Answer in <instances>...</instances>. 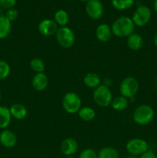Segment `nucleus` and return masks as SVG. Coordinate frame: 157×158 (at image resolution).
<instances>
[{"label":"nucleus","instance_id":"1","mask_svg":"<svg viewBox=\"0 0 157 158\" xmlns=\"http://www.w3.org/2000/svg\"><path fill=\"white\" fill-rule=\"evenodd\" d=\"M135 24L131 18L128 16H121L112 23L111 29L114 35L119 38H126L134 33Z\"/></svg>","mask_w":157,"mask_h":158},{"label":"nucleus","instance_id":"2","mask_svg":"<svg viewBox=\"0 0 157 158\" xmlns=\"http://www.w3.org/2000/svg\"><path fill=\"white\" fill-rule=\"evenodd\" d=\"M155 112L153 108L147 104H142L137 106L133 112L132 118L136 124L146 126L153 120Z\"/></svg>","mask_w":157,"mask_h":158},{"label":"nucleus","instance_id":"3","mask_svg":"<svg viewBox=\"0 0 157 158\" xmlns=\"http://www.w3.org/2000/svg\"><path fill=\"white\" fill-rule=\"evenodd\" d=\"M94 102L100 107H107L112 103V94L109 87L101 84L95 88L92 94Z\"/></svg>","mask_w":157,"mask_h":158},{"label":"nucleus","instance_id":"4","mask_svg":"<svg viewBox=\"0 0 157 158\" xmlns=\"http://www.w3.org/2000/svg\"><path fill=\"white\" fill-rule=\"evenodd\" d=\"M62 104L66 113L74 114L78 113L82 107V100L76 93L69 92L65 94L62 97Z\"/></svg>","mask_w":157,"mask_h":158},{"label":"nucleus","instance_id":"5","mask_svg":"<svg viewBox=\"0 0 157 158\" xmlns=\"http://www.w3.org/2000/svg\"><path fill=\"white\" fill-rule=\"evenodd\" d=\"M139 83L136 78L133 77H127L122 80L119 85V93L121 96L127 99L133 98L138 93Z\"/></svg>","mask_w":157,"mask_h":158},{"label":"nucleus","instance_id":"6","mask_svg":"<svg viewBox=\"0 0 157 158\" xmlns=\"http://www.w3.org/2000/svg\"><path fill=\"white\" fill-rule=\"evenodd\" d=\"M57 43L59 46L65 49H69L75 42V35L73 30L68 26H62L58 28L55 33Z\"/></svg>","mask_w":157,"mask_h":158},{"label":"nucleus","instance_id":"7","mask_svg":"<svg viewBox=\"0 0 157 158\" xmlns=\"http://www.w3.org/2000/svg\"><path fill=\"white\" fill-rule=\"evenodd\" d=\"M126 151L133 156H141L149 151V144L141 138L131 139L126 143Z\"/></svg>","mask_w":157,"mask_h":158},{"label":"nucleus","instance_id":"8","mask_svg":"<svg viewBox=\"0 0 157 158\" xmlns=\"http://www.w3.org/2000/svg\"><path fill=\"white\" fill-rule=\"evenodd\" d=\"M152 15L150 9L146 6H139L134 12L132 19L135 26L143 27L149 22Z\"/></svg>","mask_w":157,"mask_h":158},{"label":"nucleus","instance_id":"9","mask_svg":"<svg viewBox=\"0 0 157 158\" xmlns=\"http://www.w3.org/2000/svg\"><path fill=\"white\" fill-rule=\"evenodd\" d=\"M86 12L89 18L92 19H99L104 13L103 5L99 0H89L86 2Z\"/></svg>","mask_w":157,"mask_h":158},{"label":"nucleus","instance_id":"10","mask_svg":"<svg viewBox=\"0 0 157 158\" xmlns=\"http://www.w3.org/2000/svg\"><path fill=\"white\" fill-rule=\"evenodd\" d=\"M58 25L52 19H46L39 23L38 30L44 36H52L56 33L58 30Z\"/></svg>","mask_w":157,"mask_h":158},{"label":"nucleus","instance_id":"11","mask_svg":"<svg viewBox=\"0 0 157 158\" xmlns=\"http://www.w3.org/2000/svg\"><path fill=\"white\" fill-rule=\"evenodd\" d=\"M78 149V143L75 139L69 137L62 140L60 145V150L64 155L71 157L77 152Z\"/></svg>","mask_w":157,"mask_h":158},{"label":"nucleus","instance_id":"12","mask_svg":"<svg viewBox=\"0 0 157 158\" xmlns=\"http://www.w3.org/2000/svg\"><path fill=\"white\" fill-rule=\"evenodd\" d=\"M0 143L6 148H12L17 143V137L10 130H3L0 133Z\"/></svg>","mask_w":157,"mask_h":158},{"label":"nucleus","instance_id":"13","mask_svg":"<svg viewBox=\"0 0 157 158\" xmlns=\"http://www.w3.org/2000/svg\"><path fill=\"white\" fill-rule=\"evenodd\" d=\"M49 85V78L47 75L43 73H35L32 80V86L36 91H43Z\"/></svg>","mask_w":157,"mask_h":158},{"label":"nucleus","instance_id":"14","mask_svg":"<svg viewBox=\"0 0 157 158\" xmlns=\"http://www.w3.org/2000/svg\"><path fill=\"white\" fill-rule=\"evenodd\" d=\"M112 29L108 24L103 23L97 26L95 29V36L97 40L103 43H106L112 37Z\"/></svg>","mask_w":157,"mask_h":158},{"label":"nucleus","instance_id":"15","mask_svg":"<svg viewBox=\"0 0 157 158\" xmlns=\"http://www.w3.org/2000/svg\"><path fill=\"white\" fill-rule=\"evenodd\" d=\"M144 44V41L141 35L138 33H132L127 37V46L131 50L138 51L142 49Z\"/></svg>","mask_w":157,"mask_h":158},{"label":"nucleus","instance_id":"16","mask_svg":"<svg viewBox=\"0 0 157 158\" xmlns=\"http://www.w3.org/2000/svg\"><path fill=\"white\" fill-rule=\"evenodd\" d=\"M11 116L16 120H23L27 116V109L21 103H14L9 108Z\"/></svg>","mask_w":157,"mask_h":158},{"label":"nucleus","instance_id":"17","mask_svg":"<svg viewBox=\"0 0 157 158\" xmlns=\"http://www.w3.org/2000/svg\"><path fill=\"white\" fill-rule=\"evenodd\" d=\"M85 86L90 89H95L101 85V78L95 73H89L83 78Z\"/></svg>","mask_w":157,"mask_h":158},{"label":"nucleus","instance_id":"18","mask_svg":"<svg viewBox=\"0 0 157 158\" xmlns=\"http://www.w3.org/2000/svg\"><path fill=\"white\" fill-rule=\"evenodd\" d=\"M11 22L5 16V15H0V40L7 38L11 33Z\"/></svg>","mask_w":157,"mask_h":158},{"label":"nucleus","instance_id":"19","mask_svg":"<svg viewBox=\"0 0 157 158\" xmlns=\"http://www.w3.org/2000/svg\"><path fill=\"white\" fill-rule=\"evenodd\" d=\"M12 119L9 108L0 106V129H6L9 126Z\"/></svg>","mask_w":157,"mask_h":158},{"label":"nucleus","instance_id":"20","mask_svg":"<svg viewBox=\"0 0 157 158\" xmlns=\"http://www.w3.org/2000/svg\"><path fill=\"white\" fill-rule=\"evenodd\" d=\"M78 117L81 120L83 121L89 122L92 121L94 118L95 117V111L94 109L89 106H84V107H81L78 112Z\"/></svg>","mask_w":157,"mask_h":158},{"label":"nucleus","instance_id":"21","mask_svg":"<svg viewBox=\"0 0 157 158\" xmlns=\"http://www.w3.org/2000/svg\"><path fill=\"white\" fill-rule=\"evenodd\" d=\"M69 15H68L67 12L63 9H59V10L56 11L54 15V21L58 26H60V27L66 26L67 23H69Z\"/></svg>","mask_w":157,"mask_h":158},{"label":"nucleus","instance_id":"22","mask_svg":"<svg viewBox=\"0 0 157 158\" xmlns=\"http://www.w3.org/2000/svg\"><path fill=\"white\" fill-rule=\"evenodd\" d=\"M128 105H129V100L123 96H119L115 97L112 101V108L116 111L124 110L127 108Z\"/></svg>","mask_w":157,"mask_h":158},{"label":"nucleus","instance_id":"23","mask_svg":"<svg viewBox=\"0 0 157 158\" xmlns=\"http://www.w3.org/2000/svg\"><path fill=\"white\" fill-rule=\"evenodd\" d=\"M98 158H119V153L115 148L106 147L99 151Z\"/></svg>","mask_w":157,"mask_h":158},{"label":"nucleus","instance_id":"24","mask_svg":"<svg viewBox=\"0 0 157 158\" xmlns=\"http://www.w3.org/2000/svg\"><path fill=\"white\" fill-rule=\"evenodd\" d=\"M134 0H112V5L117 10H126L133 6Z\"/></svg>","mask_w":157,"mask_h":158},{"label":"nucleus","instance_id":"25","mask_svg":"<svg viewBox=\"0 0 157 158\" xmlns=\"http://www.w3.org/2000/svg\"><path fill=\"white\" fill-rule=\"evenodd\" d=\"M30 67L35 73H43L45 71V63L40 58H33L30 61Z\"/></svg>","mask_w":157,"mask_h":158},{"label":"nucleus","instance_id":"26","mask_svg":"<svg viewBox=\"0 0 157 158\" xmlns=\"http://www.w3.org/2000/svg\"><path fill=\"white\" fill-rule=\"evenodd\" d=\"M10 72L11 67L9 63L4 60H0V80L7 78Z\"/></svg>","mask_w":157,"mask_h":158},{"label":"nucleus","instance_id":"27","mask_svg":"<svg viewBox=\"0 0 157 158\" xmlns=\"http://www.w3.org/2000/svg\"><path fill=\"white\" fill-rule=\"evenodd\" d=\"M78 158H98V154L94 150L87 148L80 153Z\"/></svg>","mask_w":157,"mask_h":158},{"label":"nucleus","instance_id":"28","mask_svg":"<svg viewBox=\"0 0 157 158\" xmlns=\"http://www.w3.org/2000/svg\"><path fill=\"white\" fill-rule=\"evenodd\" d=\"M5 16L10 22L15 21L18 18V12L16 9H14V8H12V9H9L6 10V13H5Z\"/></svg>","mask_w":157,"mask_h":158},{"label":"nucleus","instance_id":"29","mask_svg":"<svg viewBox=\"0 0 157 158\" xmlns=\"http://www.w3.org/2000/svg\"><path fill=\"white\" fill-rule=\"evenodd\" d=\"M15 4H16V0H0V6L3 9H12L14 8Z\"/></svg>","mask_w":157,"mask_h":158},{"label":"nucleus","instance_id":"30","mask_svg":"<svg viewBox=\"0 0 157 158\" xmlns=\"http://www.w3.org/2000/svg\"><path fill=\"white\" fill-rule=\"evenodd\" d=\"M140 158H157V156L152 151H148L147 152L140 156Z\"/></svg>","mask_w":157,"mask_h":158},{"label":"nucleus","instance_id":"31","mask_svg":"<svg viewBox=\"0 0 157 158\" xmlns=\"http://www.w3.org/2000/svg\"><path fill=\"white\" fill-rule=\"evenodd\" d=\"M153 43L154 45H155V47L157 48V32L155 34V35H154L153 37Z\"/></svg>","mask_w":157,"mask_h":158},{"label":"nucleus","instance_id":"32","mask_svg":"<svg viewBox=\"0 0 157 158\" xmlns=\"http://www.w3.org/2000/svg\"><path fill=\"white\" fill-rule=\"evenodd\" d=\"M153 8H154V10H155V12L157 13V0H154Z\"/></svg>","mask_w":157,"mask_h":158},{"label":"nucleus","instance_id":"33","mask_svg":"<svg viewBox=\"0 0 157 158\" xmlns=\"http://www.w3.org/2000/svg\"><path fill=\"white\" fill-rule=\"evenodd\" d=\"M154 88L157 91V77L155 79V81H154Z\"/></svg>","mask_w":157,"mask_h":158},{"label":"nucleus","instance_id":"34","mask_svg":"<svg viewBox=\"0 0 157 158\" xmlns=\"http://www.w3.org/2000/svg\"><path fill=\"white\" fill-rule=\"evenodd\" d=\"M79 1H81V2H89V0H79Z\"/></svg>","mask_w":157,"mask_h":158},{"label":"nucleus","instance_id":"35","mask_svg":"<svg viewBox=\"0 0 157 158\" xmlns=\"http://www.w3.org/2000/svg\"><path fill=\"white\" fill-rule=\"evenodd\" d=\"M67 158H75V157H72V156H71V157H68Z\"/></svg>","mask_w":157,"mask_h":158},{"label":"nucleus","instance_id":"36","mask_svg":"<svg viewBox=\"0 0 157 158\" xmlns=\"http://www.w3.org/2000/svg\"><path fill=\"white\" fill-rule=\"evenodd\" d=\"M1 99H2V95H1V93H0V101H1Z\"/></svg>","mask_w":157,"mask_h":158},{"label":"nucleus","instance_id":"37","mask_svg":"<svg viewBox=\"0 0 157 158\" xmlns=\"http://www.w3.org/2000/svg\"><path fill=\"white\" fill-rule=\"evenodd\" d=\"M149 1H154V0H149Z\"/></svg>","mask_w":157,"mask_h":158}]
</instances>
